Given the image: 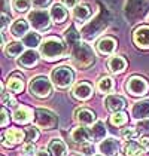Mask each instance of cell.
<instances>
[{"label":"cell","instance_id":"6da1fadb","mask_svg":"<svg viewBox=\"0 0 149 156\" xmlns=\"http://www.w3.org/2000/svg\"><path fill=\"white\" fill-rule=\"evenodd\" d=\"M39 51H40V55L46 61H55L63 58L67 54V45L63 42L60 37L51 36V37H46L40 43Z\"/></svg>","mask_w":149,"mask_h":156},{"label":"cell","instance_id":"7a4b0ae2","mask_svg":"<svg viewBox=\"0 0 149 156\" xmlns=\"http://www.w3.org/2000/svg\"><path fill=\"white\" fill-rule=\"evenodd\" d=\"M70 48H72V61H73V64L76 67L85 70L89 66L94 64L96 54L91 49V46L87 45L85 42L79 40V42H76L73 46H70Z\"/></svg>","mask_w":149,"mask_h":156},{"label":"cell","instance_id":"5bb4252c","mask_svg":"<svg viewBox=\"0 0 149 156\" xmlns=\"http://www.w3.org/2000/svg\"><path fill=\"white\" fill-rule=\"evenodd\" d=\"M72 94H73V97L76 100L85 101L88 98H91V95H93V86L88 83V82H81V83H78L73 88V92Z\"/></svg>","mask_w":149,"mask_h":156},{"label":"cell","instance_id":"ffe728a7","mask_svg":"<svg viewBox=\"0 0 149 156\" xmlns=\"http://www.w3.org/2000/svg\"><path fill=\"white\" fill-rule=\"evenodd\" d=\"M48 150H49V153L52 156H66V153H67V146L60 138H54L48 144Z\"/></svg>","mask_w":149,"mask_h":156},{"label":"cell","instance_id":"d6a6232c","mask_svg":"<svg viewBox=\"0 0 149 156\" xmlns=\"http://www.w3.org/2000/svg\"><path fill=\"white\" fill-rule=\"evenodd\" d=\"M37 138H39V131L36 128H28L27 132H25V140L27 143H35Z\"/></svg>","mask_w":149,"mask_h":156},{"label":"cell","instance_id":"f6af8a7d","mask_svg":"<svg viewBox=\"0 0 149 156\" xmlns=\"http://www.w3.org/2000/svg\"><path fill=\"white\" fill-rule=\"evenodd\" d=\"M2 9L6 12V0H2Z\"/></svg>","mask_w":149,"mask_h":156},{"label":"cell","instance_id":"8992f818","mask_svg":"<svg viewBox=\"0 0 149 156\" xmlns=\"http://www.w3.org/2000/svg\"><path fill=\"white\" fill-rule=\"evenodd\" d=\"M51 20H52L51 13L43 11V9H37V11H33V12L28 13V23L37 31L48 30L51 25Z\"/></svg>","mask_w":149,"mask_h":156},{"label":"cell","instance_id":"7bdbcfd3","mask_svg":"<svg viewBox=\"0 0 149 156\" xmlns=\"http://www.w3.org/2000/svg\"><path fill=\"white\" fill-rule=\"evenodd\" d=\"M61 2L66 8H74L76 6V0H61Z\"/></svg>","mask_w":149,"mask_h":156},{"label":"cell","instance_id":"277c9868","mask_svg":"<svg viewBox=\"0 0 149 156\" xmlns=\"http://www.w3.org/2000/svg\"><path fill=\"white\" fill-rule=\"evenodd\" d=\"M52 82L46 76H36L30 80L28 85V91L31 95L37 98H48L52 94Z\"/></svg>","mask_w":149,"mask_h":156},{"label":"cell","instance_id":"f546056e","mask_svg":"<svg viewBox=\"0 0 149 156\" xmlns=\"http://www.w3.org/2000/svg\"><path fill=\"white\" fill-rule=\"evenodd\" d=\"M27 48L35 49L36 46H40V36L37 33H28L27 36H24V40H23Z\"/></svg>","mask_w":149,"mask_h":156},{"label":"cell","instance_id":"cb8c5ba5","mask_svg":"<svg viewBox=\"0 0 149 156\" xmlns=\"http://www.w3.org/2000/svg\"><path fill=\"white\" fill-rule=\"evenodd\" d=\"M70 137H72V140H73L74 143H79V144L87 143L88 138H91V137H89V131H88L85 126H81V125L72 131Z\"/></svg>","mask_w":149,"mask_h":156},{"label":"cell","instance_id":"b9f144b4","mask_svg":"<svg viewBox=\"0 0 149 156\" xmlns=\"http://www.w3.org/2000/svg\"><path fill=\"white\" fill-rule=\"evenodd\" d=\"M9 21H11V16L5 12V11H2V30H5V28H6V25H8Z\"/></svg>","mask_w":149,"mask_h":156},{"label":"cell","instance_id":"44dd1931","mask_svg":"<svg viewBox=\"0 0 149 156\" xmlns=\"http://www.w3.org/2000/svg\"><path fill=\"white\" fill-rule=\"evenodd\" d=\"M23 89H24V79H23V76H20L18 73L12 74L8 79V91H11L13 94H20V92H23Z\"/></svg>","mask_w":149,"mask_h":156},{"label":"cell","instance_id":"ac0fdd59","mask_svg":"<svg viewBox=\"0 0 149 156\" xmlns=\"http://www.w3.org/2000/svg\"><path fill=\"white\" fill-rule=\"evenodd\" d=\"M31 119H33V110L25 107V106H21V107H18L13 112V120L16 123L25 125V123L31 122Z\"/></svg>","mask_w":149,"mask_h":156},{"label":"cell","instance_id":"ee69618b","mask_svg":"<svg viewBox=\"0 0 149 156\" xmlns=\"http://www.w3.org/2000/svg\"><path fill=\"white\" fill-rule=\"evenodd\" d=\"M35 156H52L49 153V150H45V149H40V150H37L36 155Z\"/></svg>","mask_w":149,"mask_h":156},{"label":"cell","instance_id":"e575fe53","mask_svg":"<svg viewBox=\"0 0 149 156\" xmlns=\"http://www.w3.org/2000/svg\"><path fill=\"white\" fill-rule=\"evenodd\" d=\"M137 134H139V132H137V129H134V128H124L122 132H121V135H122L124 140H133Z\"/></svg>","mask_w":149,"mask_h":156},{"label":"cell","instance_id":"d4e9b609","mask_svg":"<svg viewBox=\"0 0 149 156\" xmlns=\"http://www.w3.org/2000/svg\"><path fill=\"white\" fill-rule=\"evenodd\" d=\"M24 43H21V42H11V43H8V46L5 48V52H6V55L9 57V58H16V57H20V55H23L25 51H24Z\"/></svg>","mask_w":149,"mask_h":156},{"label":"cell","instance_id":"8d00e7d4","mask_svg":"<svg viewBox=\"0 0 149 156\" xmlns=\"http://www.w3.org/2000/svg\"><path fill=\"white\" fill-rule=\"evenodd\" d=\"M36 147H35V144L33 143H25L24 146H23V153H24L25 156H35L36 155Z\"/></svg>","mask_w":149,"mask_h":156},{"label":"cell","instance_id":"60d3db41","mask_svg":"<svg viewBox=\"0 0 149 156\" xmlns=\"http://www.w3.org/2000/svg\"><path fill=\"white\" fill-rule=\"evenodd\" d=\"M30 2H31L33 6H36V8H45V6L49 5L51 0H30Z\"/></svg>","mask_w":149,"mask_h":156},{"label":"cell","instance_id":"4fadbf2b","mask_svg":"<svg viewBox=\"0 0 149 156\" xmlns=\"http://www.w3.org/2000/svg\"><path fill=\"white\" fill-rule=\"evenodd\" d=\"M131 116L139 120L149 119V100L137 101L131 108Z\"/></svg>","mask_w":149,"mask_h":156},{"label":"cell","instance_id":"83f0119b","mask_svg":"<svg viewBox=\"0 0 149 156\" xmlns=\"http://www.w3.org/2000/svg\"><path fill=\"white\" fill-rule=\"evenodd\" d=\"M145 150L142 149V146L137 143H133V141H130V143L125 144L124 147V153L125 156H142Z\"/></svg>","mask_w":149,"mask_h":156},{"label":"cell","instance_id":"ab89813d","mask_svg":"<svg viewBox=\"0 0 149 156\" xmlns=\"http://www.w3.org/2000/svg\"><path fill=\"white\" fill-rule=\"evenodd\" d=\"M140 146H142V149L145 150V152H148L149 150V135H143L142 138H140Z\"/></svg>","mask_w":149,"mask_h":156},{"label":"cell","instance_id":"30bf717a","mask_svg":"<svg viewBox=\"0 0 149 156\" xmlns=\"http://www.w3.org/2000/svg\"><path fill=\"white\" fill-rule=\"evenodd\" d=\"M74 116H76V120L79 122L81 126H91L96 122V113L93 110L85 108V107L78 108L76 113H74Z\"/></svg>","mask_w":149,"mask_h":156},{"label":"cell","instance_id":"9c48e42d","mask_svg":"<svg viewBox=\"0 0 149 156\" xmlns=\"http://www.w3.org/2000/svg\"><path fill=\"white\" fill-rule=\"evenodd\" d=\"M133 42L137 48L149 49V25H140L133 33Z\"/></svg>","mask_w":149,"mask_h":156},{"label":"cell","instance_id":"2e32d148","mask_svg":"<svg viewBox=\"0 0 149 156\" xmlns=\"http://www.w3.org/2000/svg\"><path fill=\"white\" fill-rule=\"evenodd\" d=\"M104 104L109 112L118 113V112H122V108L125 107V100L121 95H107L104 100Z\"/></svg>","mask_w":149,"mask_h":156},{"label":"cell","instance_id":"f1b7e54d","mask_svg":"<svg viewBox=\"0 0 149 156\" xmlns=\"http://www.w3.org/2000/svg\"><path fill=\"white\" fill-rule=\"evenodd\" d=\"M113 126H122L125 125L127 122H128V115L125 113V112H118V113H113L111 116V119H109Z\"/></svg>","mask_w":149,"mask_h":156},{"label":"cell","instance_id":"4316f807","mask_svg":"<svg viewBox=\"0 0 149 156\" xmlns=\"http://www.w3.org/2000/svg\"><path fill=\"white\" fill-rule=\"evenodd\" d=\"M113 88H115V82L109 76L100 77V80L97 82V89H99L101 94H109V92L113 91Z\"/></svg>","mask_w":149,"mask_h":156},{"label":"cell","instance_id":"74e56055","mask_svg":"<svg viewBox=\"0 0 149 156\" xmlns=\"http://www.w3.org/2000/svg\"><path fill=\"white\" fill-rule=\"evenodd\" d=\"M137 132H149V119L140 120L137 123Z\"/></svg>","mask_w":149,"mask_h":156},{"label":"cell","instance_id":"8fae6325","mask_svg":"<svg viewBox=\"0 0 149 156\" xmlns=\"http://www.w3.org/2000/svg\"><path fill=\"white\" fill-rule=\"evenodd\" d=\"M100 153L103 156H118L119 153V144L115 138H106L99 146Z\"/></svg>","mask_w":149,"mask_h":156},{"label":"cell","instance_id":"836d02e7","mask_svg":"<svg viewBox=\"0 0 149 156\" xmlns=\"http://www.w3.org/2000/svg\"><path fill=\"white\" fill-rule=\"evenodd\" d=\"M79 152L82 153V155L85 156H93L94 155V146H93V143H84L81 144V147H79Z\"/></svg>","mask_w":149,"mask_h":156},{"label":"cell","instance_id":"7c38bea8","mask_svg":"<svg viewBox=\"0 0 149 156\" xmlns=\"http://www.w3.org/2000/svg\"><path fill=\"white\" fill-rule=\"evenodd\" d=\"M37 61H39V54L35 49H28L18 58V66L24 69H31L37 64Z\"/></svg>","mask_w":149,"mask_h":156},{"label":"cell","instance_id":"5b68a950","mask_svg":"<svg viewBox=\"0 0 149 156\" xmlns=\"http://www.w3.org/2000/svg\"><path fill=\"white\" fill-rule=\"evenodd\" d=\"M35 125L42 129H54L58 125V118L48 108H37L35 112Z\"/></svg>","mask_w":149,"mask_h":156},{"label":"cell","instance_id":"ba28073f","mask_svg":"<svg viewBox=\"0 0 149 156\" xmlns=\"http://www.w3.org/2000/svg\"><path fill=\"white\" fill-rule=\"evenodd\" d=\"M25 140V132L18 128H11L2 134V143L5 147H12L15 144H20Z\"/></svg>","mask_w":149,"mask_h":156},{"label":"cell","instance_id":"e0dca14e","mask_svg":"<svg viewBox=\"0 0 149 156\" xmlns=\"http://www.w3.org/2000/svg\"><path fill=\"white\" fill-rule=\"evenodd\" d=\"M93 15V9L91 6L87 3H81V5H76L73 8V16L79 21V23H85L91 18Z\"/></svg>","mask_w":149,"mask_h":156},{"label":"cell","instance_id":"3957f363","mask_svg":"<svg viewBox=\"0 0 149 156\" xmlns=\"http://www.w3.org/2000/svg\"><path fill=\"white\" fill-rule=\"evenodd\" d=\"M74 73L72 69H69L67 66H60L55 67L51 72V82L54 83V86H57L58 89H66L70 85L73 83Z\"/></svg>","mask_w":149,"mask_h":156},{"label":"cell","instance_id":"d6986e66","mask_svg":"<svg viewBox=\"0 0 149 156\" xmlns=\"http://www.w3.org/2000/svg\"><path fill=\"white\" fill-rule=\"evenodd\" d=\"M28 20H15L11 25V33L12 36L15 37H24L28 34V27H30V23H27Z\"/></svg>","mask_w":149,"mask_h":156},{"label":"cell","instance_id":"1f68e13d","mask_svg":"<svg viewBox=\"0 0 149 156\" xmlns=\"http://www.w3.org/2000/svg\"><path fill=\"white\" fill-rule=\"evenodd\" d=\"M66 40H67V43H69L70 46H73L76 42L81 40V39H79V33L74 30V27L67 28V31H66Z\"/></svg>","mask_w":149,"mask_h":156},{"label":"cell","instance_id":"52a82bcc","mask_svg":"<svg viewBox=\"0 0 149 156\" xmlns=\"http://www.w3.org/2000/svg\"><path fill=\"white\" fill-rule=\"evenodd\" d=\"M127 91L134 97H142V95H146L149 91V83L146 79L140 77V76H131L128 79V82L125 85Z\"/></svg>","mask_w":149,"mask_h":156},{"label":"cell","instance_id":"bcb514c9","mask_svg":"<svg viewBox=\"0 0 149 156\" xmlns=\"http://www.w3.org/2000/svg\"><path fill=\"white\" fill-rule=\"evenodd\" d=\"M94 156H103V155H94Z\"/></svg>","mask_w":149,"mask_h":156},{"label":"cell","instance_id":"d590c367","mask_svg":"<svg viewBox=\"0 0 149 156\" xmlns=\"http://www.w3.org/2000/svg\"><path fill=\"white\" fill-rule=\"evenodd\" d=\"M2 104L13 107V106L16 104V101H15V98H13L12 95H9L8 92H3V94H2Z\"/></svg>","mask_w":149,"mask_h":156},{"label":"cell","instance_id":"484cf974","mask_svg":"<svg viewBox=\"0 0 149 156\" xmlns=\"http://www.w3.org/2000/svg\"><path fill=\"white\" fill-rule=\"evenodd\" d=\"M89 131V137L93 140H103L104 135H106V128H104V123L101 120H97L94 125H91V128L88 129Z\"/></svg>","mask_w":149,"mask_h":156},{"label":"cell","instance_id":"603a6c76","mask_svg":"<svg viewBox=\"0 0 149 156\" xmlns=\"http://www.w3.org/2000/svg\"><path fill=\"white\" fill-rule=\"evenodd\" d=\"M51 18H52V21H55V23H58V24H61L66 21V18H67V11H66V8L60 5V3H55V5H52V8H51Z\"/></svg>","mask_w":149,"mask_h":156},{"label":"cell","instance_id":"7402d4cb","mask_svg":"<svg viewBox=\"0 0 149 156\" xmlns=\"http://www.w3.org/2000/svg\"><path fill=\"white\" fill-rule=\"evenodd\" d=\"M125 67H127V61L122 58V57H111L109 61H107V69H109V72L111 73H115V74H118V73H122L125 70Z\"/></svg>","mask_w":149,"mask_h":156},{"label":"cell","instance_id":"9a60e30c","mask_svg":"<svg viewBox=\"0 0 149 156\" xmlns=\"http://www.w3.org/2000/svg\"><path fill=\"white\" fill-rule=\"evenodd\" d=\"M116 46H118V42L113 37H109V36L100 39L99 43H97V49H99L100 54H103V55H112L115 52Z\"/></svg>","mask_w":149,"mask_h":156},{"label":"cell","instance_id":"f35d334b","mask_svg":"<svg viewBox=\"0 0 149 156\" xmlns=\"http://www.w3.org/2000/svg\"><path fill=\"white\" fill-rule=\"evenodd\" d=\"M0 125H2L3 128H5L6 125H9V112L5 107H2V122H0Z\"/></svg>","mask_w":149,"mask_h":156},{"label":"cell","instance_id":"4dcf8cb0","mask_svg":"<svg viewBox=\"0 0 149 156\" xmlns=\"http://www.w3.org/2000/svg\"><path fill=\"white\" fill-rule=\"evenodd\" d=\"M31 6V2L30 0H12V8L16 11V12L24 13L30 9Z\"/></svg>","mask_w":149,"mask_h":156}]
</instances>
